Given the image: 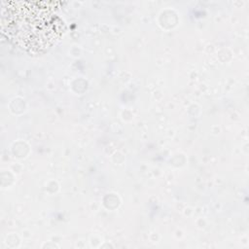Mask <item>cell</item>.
I'll return each instance as SVG.
<instances>
[{
  "label": "cell",
  "instance_id": "6da1fadb",
  "mask_svg": "<svg viewBox=\"0 0 249 249\" xmlns=\"http://www.w3.org/2000/svg\"><path fill=\"white\" fill-rule=\"evenodd\" d=\"M1 29L8 39L28 53H41L62 35L64 24L53 2L2 3Z\"/></svg>",
  "mask_w": 249,
  "mask_h": 249
}]
</instances>
